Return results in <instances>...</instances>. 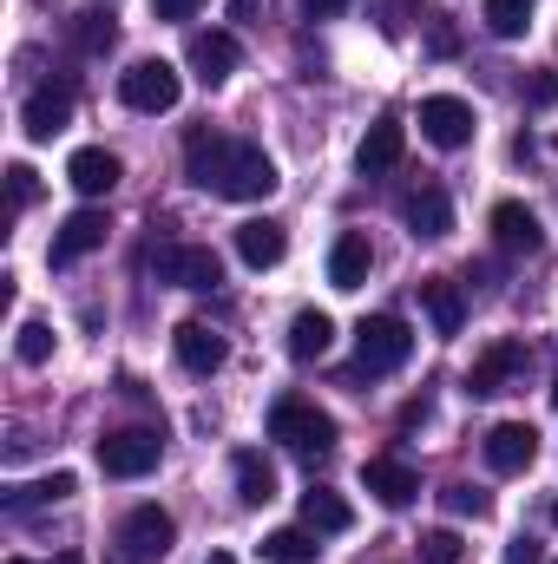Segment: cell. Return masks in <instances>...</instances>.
I'll list each match as a JSON object with an SVG mask.
<instances>
[{"mask_svg": "<svg viewBox=\"0 0 558 564\" xmlns=\"http://www.w3.org/2000/svg\"><path fill=\"white\" fill-rule=\"evenodd\" d=\"M184 177L211 197H230V204H264L277 191V164L270 151L250 139H230V132H191L184 139Z\"/></svg>", "mask_w": 558, "mask_h": 564, "instance_id": "cell-1", "label": "cell"}, {"mask_svg": "<svg viewBox=\"0 0 558 564\" xmlns=\"http://www.w3.org/2000/svg\"><path fill=\"white\" fill-rule=\"evenodd\" d=\"M270 440H282V446L302 453V459H329V453H335V421H329L315 401L282 394L277 408H270Z\"/></svg>", "mask_w": 558, "mask_h": 564, "instance_id": "cell-2", "label": "cell"}, {"mask_svg": "<svg viewBox=\"0 0 558 564\" xmlns=\"http://www.w3.org/2000/svg\"><path fill=\"white\" fill-rule=\"evenodd\" d=\"M408 355H415V328L401 315H368L355 328V368L362 375H395V368H408Z\"/></svg>", "mask_w": 558, "mask_h": 564, "instance_id": "cell-3", "label": "cell"}, {"mask_svg": "<svg viewBox=\"0 0 558 564\" xmlns=\"http://www.w3.org/2000/svg\"><path fill=\"white\" fill-rule=\"evenodd\" d=\"M144 270L158 282H171V289H217L224 282L217 250H204V243H151L144 250Z\"/></svg>", "mask_w": 558, "mask_h": 564, "instance_id": "cell-4", "label": "cell"}, {"mask_svg": "<svg viewBox=\"0 0 558 564\" xmlns=\"http://www.w3.org/2000/svg\"><path fill=\"white\" fill-rule=\"evenodd\" d=\"M178 545V519L164 506H132L119 525V564H158Z\"/></svg>", "mask_w": 558, "mask_h": 564, "instance_id": "cell-5", "label": "cell"}, {"mask_svg": "<svg viewBox=\"0 0 558 564\" xmlns=\"http://www.w3.org/2000/svg\"><path fill=\"white\" fill-rule=\"evenodd\" d=\"M178 66H164V59H132L126 73H119V99L144 112V119H158V112H171L178 106Z\"/></svg>", "mask_w": 558, "mask_h": 564, "instance_id": "cell-6", "label": "cell"}, {"mask_svg": "<svg viewBox=\"0 0 558 564\" xmlns=\"http://www.w3.org/2000/svg\"><path fill=\"white\" fill-rule=\"evenodd\" d=\"M158 459H164V440L151 426H119V433L99 440V473L106 479H144Z\"/></svg>", "mask_w": 558, "mask_h": 564, "instance_id": "cell-7", "label": "cell"}, {"mask_svg": "<svg viewBox=\"0 0 558 564\" xmlns=\"http://www.w3.org/2000/svg\"><path fill=\"white\" fill-rule=\"evenodd\" d=\"M526 368H533V348H526V341H493V348L466 368V394H480V401L513 394V388L526 381Z\"/></svg>", "mask_w": 558, "mask_h": 564, "instance_id": "cell-8", "label": "cell"}, {"mask_svg": "<svg viewBox=\"0 0 558 564\" xmlns=\"http://www.w3.org/2000/svg\"><path fill=\"white\" fill-rule=\"evenodd\" d=\"M420 139L440 144V151H460V144H473V106H466V99H453V93H433V99H420Z\"/></svg>", "mask_w": 558, "mask_h": 564, "instance_id": "cell-9", "label": "cell"}, {"mask_svg": "<svg viewBox=\"0 0 558 564\" xmlns=\"http://www.w3.org/2000/svg\"><path fill=\"white\" fill-rule=\"evenodd\" d=\"M362 486H368L388 512H401V506H415V499H420V473L408 466V459H388V453L362 466Z\"/></svg>", "mask_w": 558, "mask_h": 564, "instance_id": "cell-10", "label": "cell"}, {"mask_svg": "<svg viewBox=\"0 0 558 564\" xmlns=\"http://www.w3.org/2000/svg\"><path fill=\"white\" fill-rule=\"evenodd\" d=\"M533 459H539V433L526 421H500L486 433V466L493 473H526Z\"/></svg>", "mask_w": 558, "mask_h": 564, "instance_id": "cell-11", "label": "cell"}, {"mask_svg": "<svg viewBox=\"0 0 558 564\" xmlns=\"http://www.w3.org/2000/svg\"><path fill=\"white\" fill-rule=\"evenodd\" d=\"M119 177H126V164H119L106 144H86V151H73V158H66V184H73L79 197H106Z\"/></svg>", "mask_w": 558, "mask_h": 564, "instance_id": "cell-12", "label": "cell"}, {"mask_svg": "<svg viewBox=\"0 0 558 564\" xmlns=\"http://www.w3.org/2000/svg\"><path fill=\"white\" fill-rule=\"evenodd\" d=\"M66 119H73V86H40L33 99H26V112H20V126H26V139H60L66 132Z\"/></svg>", "mask_w": 558, "mask_h": 564, "instance_id": "cell-13", "label": "cell"}, {"mask_svg": "<svg viewBox=\"0 0 558 564\" xmlns=\"http://www.w3.org/2000/svg\"><path fill=\"white\" fill-rule=\"evenodd\" d=\"M401 217H408V230H415V237L433 243V237H447V230H453V197H447L440 184H420V191L401 197Z\"/></svg>", "mask_w": 558, "mask_h": 564, "instance_id": "cell-14", "label": "cell"}, {"mask_svg": "<svg viewBox=\"0 0 558 564\" xmlns=\"http://www.w3.org/2000/svg\"><path fill=\"white\" fill-rule=\"evenodd\" d=\"M106 210H73L66 224H60V237H53V263H79V257H93L99 243H106Z\"/></svg>", "mask_w": 558, "mask_h": 564, "instance_id": "cell-15", "label": "cell"}, {"mask_svg": "<svg viewBox=\"0 0 558 564\" xmlns=\"http://www.w3.org/2000/svg\"><path fill=\"white\" fill-rule=\"evenodd\" d=\"M171 348H178V361H184L191 375H217V368H224V335H217L211 322H178Z\"/></svg>", "mask_w": 558, "mask_h": 564, "instance_id": "cell-16", "label": "cell"}, {"mask_svg": "<svg viewBox=\"0 0 558 564\" xmlns=\"http://www.w3.org/2000/svg\"><path fill=\"white\" fill-rule=\"evenodd\" d=\"M375 270V250H368V230H342L335 237V250H329V282L348 295V289H362Z\"/></svg>", "mask_w": 558, "mask_h": 564, "instance_id": "cell-17", "label": "cell"}, {"mask_svg": "<svg viewBox=\"0 0 558 564\" xmlns=\"http://www.w3.org/2000/svg\"><path fill=\"white\" fill-rule=\"evenodd\" d=\"M401 151H408L401 119H382V126H368V139L355 144V171H362V177H382V171L401 164Z\"/></svg>", "mask_w": 558, "mask_h": 564, "instance_id": "cell-18", "label": "cell"}, {"mask_svg": "<svg viewBox=\"0 0 558 564\" xmlns=\"http://www.w3.org/2000/svg\"><path fill=\"white\" fill-rule=\"evenodd\" d=\"M493 243L506 250V257H533L539 250V217L526 210V204H493Z\"/></svg>", "mask_w": 558, "mask_h": 564, "instance_id": "cell-19", "label": "cell"}, {"mask_svg": "<svg viewBox=\"0 0 558 564\" xmlns=\"http://www.w3.org/2000/svg\"><path fill=\"white\" fill-rule=\"evenodd\" d=\"M237 59H244V53H237L230 33H197V40H191V73H197L204 86H224V79L237 73Z\"/></svg>", "mask_w": 558, "mask_h": 564, "instance_id": "cell-20", "label": "cell"}, {"mask_svg": "<svg viewBox=\"0 0 558 564\" xmlns=\"http://www.w3.org/2000/svg\"><path fill=\"white\" fill-rule=\"evenodd\" d=\"M302 525H309L315 539H335V532L355 525V506H348L342 492H329V486H309V492H302Z\"/></svg>", "mask_w": 558, "mask_h": 564, "instance_id": "cell-21", "label": "cell"}, {"mask_svg": "<svg viewBox=\"0 0 558 564\" xmlns=\"http://www.w3.org/2000/svg\"><path fill=\"white\" fill-rule=\"evenodd\" d=\"M282 250H289L282 224H270V217H250V224H237V257H244L250 270H277Z\"/></svg>", "mask_w": 558, "mask_h": 564, "instance_id": "cell-22", "label": "cell"}, {"mask_svg": "<svg viewBox=\"0 0 558 564\" xmlns=\"http://www.w3.org/2000/svg\"><path fill=\"white\" fill-rule=\"evenodd\" d=\"M420 308H427L433 335H460V322H466V295H460V282H447V276L420 282Z\"/></svg>", "mask_w": 558, "mask_h": 564, "instance_id": "cell-23", "label": "cell"}, {"mask_svg": "<svg viewBox=\"0 0 558 564\" xmlns=\"http://www.w3.org/2000/svg\"><path fill=\"white\" fill-rule=\"evenodd\" d=\"M329 341H335V322H329L322 308H302V315L289 322V355H296V361H322Z\"/></svg>", "mask_w": 558, "mask_h": 564, "instance_id": "cell-24", "label": "cell"}, {"mask_svg": "<svg viewBox=\"0 0 558 564\" xmlns=\"http://www.w3.org/2000/svg\"><path fill=\"white\" fill-rule=\"evenodd\" d=\"M230 466H237V499H244V506H270V499H277V466H270L264 453L244 446Z\"/></svg>", "mask_w": 558, "mask_h": 564, "instance_id": "cell-25", "label": "cell"}, {"mask_svg": "<svg viewBox=\"0 0 558 564\" xmlns=\"http://www.w3.org/2000/svg\"><path fill=\"white\" fill-rule=\"evenodd\" d=\"M73 492H79V479H73V473H46V479H33V486H13V492H7V512L60 506V499H73Z\"/></svg>", "mask_w": 558, "mask_h": 564, "instance_id": "cell-26", "label": "cell"}, {"mask_svg": "<svg viewBox=\"0 0 558 564\" xmlns=\"http://www.w3.org/2000/svg\"><path fill=\"white\" fill-rule=\"evenodd\" d=\"M315 532L309 525H282V532H270L264 539V564H315Z\"/></svg>", "mask_w": 558, "mask_h": 564, "instance_id": "cell-27", "label": "cell"}, {"mask_svg": "<svg viewBox=\"0 0 558 564\" xmlns=\"http://www.w3.org/2000/svg\"><path fill=\"white\" fill-rule=\"evenodd\" d=\"M486 26H493L500 40H519V33L533 26V0H486Z\"/></svg>", "mask_w": 558, "mask_h": 564, "instance_id": "cell-28", "label": "cell"}, {"mask_svg": "<svg viewBox=\"0 0 558 564\" xmlns=\"http://www.w3.org/2000/svg\"><path fill=\"white\" fill-rule=\"evenodd\" d=\"M13 355H20L26 368H46V361H53V328H46V322H20Z\"/></svg>", "mask_w": 558, "mask_h": 564, "instance_id": "cell-29", "label": "cell"}, {"mask_svg": "<svg viewBox=\"0 0 558 564\" xmlns=\"http://www.w3.org/2000/svg\"><path fill=\"white\" fill-rule=\"evenodd\" d=\"M73 40H79V53H106V46L119 40V26H112V13H79Z\"/></svg>", "mask_w": 558, "mask_h": 564, "instance_id": "cell-30", "label": "cell"}, {"mask_svg": "<svg viewBox=\"0 0 558 564\" xmlns=\"http://www.w3.org/2000/svg\"><path fill=\"white\" fill-rule=\"evenodd\" d=\"M440 506H447L453 519H486V512H493V499H486L480 486H447V492H440Z\"/></svg>", "mask_w": 558, "mask_h": 564, "instance_id": "cell-31", "label": "cell"}, {"mask_svg": "<svg viewBox=\"0 0 558 564\" xmlns=\"http://www.w3.org/2000/svg\"><path fill=\"white\" fill-rule=\"evenodd\" d=\"M460 552H466L460 532H427L420 539V564H460Z\"/></svg>", "mask_w": 558, "mask_h": 564, "instance_id": "cell-32", "label": "cell"}, {"mask_svg": "<svg viewBox=\"0 0 558 564\" xmlns=\"http://www.w3.org/2000/svg\"><path fill=\"white\" fill-rule=\"evenodd\" d=\"M519 93H526V106H539V112H546V106H558V73H546V66H539V73H526V86H519Z\"/></svg>", "mask_w": 558, "mask_h": 564, "instance_id": "cell-33", "label": "cell"}, {"mask_svg": "<svg viewBox=\"0 0 558 564\" xmlns=\"http://www.w3.org/2000/svg\"><path fill=\"white\" fill-rule=\"evenodd\" d=\"M7 184H13V210H26V204L40 197V177H33V164H7Z\"/></svg>", "mask_w": 558, "mask_h": 564, "instance_id": "cell-34", "label": "cell"}, {"mask_svg": "<svg viewBox=\"0 0 558 564\" xmlns=\"http://www.w3.org/2000/svg\"><path fill=\"white\" fill-rule=\"evenodd\" d=\"M506 564H546L539 539H513V545H506Z\"/></svg>", "mask_w": 558, "mask_h": 564, "instance_id": "cell-35", "label": "cell"}, {"mask_svg": "<svg viewBox=\"0 0 558 564\" xmlns=\"http://www.w3.org/2000/svg\"><path fill=\"white\" fill-rule=\"evenodd\" d=\"M296 7H302V20H335L348 0H296Z\"/></svg>", "mask_w": 558, "mask_h": 564, "instance_id": "cell-36", "label": "cell"}, {"mask_svg": "<svg viewBox=\"0 0 558 564\" xmlns=\"http://www.w3.org/2000/svg\"><path fill=\"white\" fill-rule=\"evenodd\" d=\"M151 7H158V20H184V13H191L197 0H151Z\"/></svg>", "mask_w": 558, "mask_h": 564, "instance_id": "cell-37", "label": "cell"}, {"mask_svg": "<svg viewBox=\"0 0 558 564\" xmlns=\"http://www.w3.org/2000/svg\"><path fill=\"white\" fill-rule=\"evenodd\" d=\"M230 13H237V20H250V13H257V0H230Z\"/></svg>", "mask_w": 558, "mask_h": 564, "instance_id": "cell-38", "label": "cell"}, {"mask_svg": "<svg viewBox=\"0 0 558 564\" xmlns=\"http://www.w3.org/2000/svg\"><path fill=\"white\" fill-rule=\"evenodd\" d=\"M46 564H86V558L79 552H60V558H46Z\"/></svg>", "mask_w": 558, "mask_h": 564, "instance_id": "cell-39", "label": "cell"}, {"mask_svg": "<svg viewBox=\"0 0 558 564\" xmlns=\"http://www.w3.org/2000/svg\"><path fill=\"white\" fill-rule=\"evenodd\" d=\"M204 564H237V558H230V552H211V558H204Z\"/></svg>", "mask_w": 558, "mask_h": 564, "instance_id": "cell-40", "label": "cell"}, {"mask_svg": "<svg viewBox=\"0 0 558 564\" xmlns=\"http://www.w3.org/2000/svg\"><path fill=\"white\" fill-rule=\"evenodd\" d=\"M552 525H558V499H552Z\"/></svg>", "mask_w": 558, "mask_h": 564, "instance_id": "cell-41", "label": "cell"}, {"mask_svg": "<svg viewBox=\"0 0 558 564\" xmlns=\"http://www.w3.org/2000/svg\"><path fill=\"white\" fill-rule=\"evenodd\" d=\"M552 408H558V381H552Z\"/></svg>", "mask_w": 558, "mask_h": 564, "instance_id": "cell-42", "label": "cell"}, {"mask_svg": "<svg viewBox=\"0 0 558 564\" xmlns=\"http://www.w3.org/2000/svg\"><path fill=\"white\" fill-rule=\"evenodd\" d=\"M7 564H26V558H7Z\"/></svg>", "mask_w": 558, "mask_h": 564, "instance_id": "cell-43", "label": "cell"}, {"mask_svg": "<svg viewBox=\"0 0 558 564\" xmlns=\"http://www.w3.org/2000/svg\"><path fill=\"white\" fill-rule=\"evenodd\" d=\"M552 151H558V139H552Z\"/></svg>", "mask_w": 558, "mask_h": 564, "instance_id": "cell-44", "label": "cell"}]
</instances>
